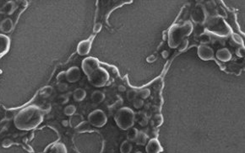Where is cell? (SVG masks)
<instances>
[{"label": "cell", "instance_id": "11", "mask_svg": "<svg viewBox=\"0 0 245 153\" xmlns=\"http://www.w3.org/2000/svg\"><path fill=\"white\" fill-rule=\"evenodd\" d=\"M90 48H91V41L85 40L78 44L77 52L80 56H86L90 53Z\"/></svg>", "mask_w": 245, "mask_h": 153}, {"label": "cell", "instance_id": "16", "mask_svg": "<svg viewBox=\"0 0 245 153\" xmlns=\"http://www.w3.org/2000/svg\"><path fill=\"white\" fill-rule=\"evenodd\" d=\"M90 99L93 103L95 104H99L101 103L102 102H103V100L105 99V94L102 91H94L92 94H91V96H90Z\"/></svg>", "mask_w": 245, "mask_h": 153}, {"label": "cell", "instance_id": "17", "mask_svg": "<svg viewBox=\"0 0 245 153\" xmlns=\"http://www.w3.org/2000/svg\"><path fill=\"white\" fill-rule=\"evenodd\" d=\"M135 121H137L141 126H146L148 124V116L144 112H138L135 114Z\"/></svg>", "mask_w": 245, "mask_h": 153}, {"label": "cell", "instance_id": "20", "mask_svg": "<svg viewBox=\"0 0 245 153\" xmlns=\"http://www.w3.org/2000/svg\"><path fill=\"white\" fill-rule=\"evenodd\" d=\"M49 153H67V149L64 144L63 143H56L51 146Z\"/></svg>", "mask_w": 245, "mask_h": 153}, {"label": "cell", "instance_id": "38", "mask_svg": "<svg viewBox=\"0 0 245 153\" xmlns=\"http://www.w3.org/2000/svg\"><path fill=\"white\" fill-rule=\"evenodd\" d=\"M6 14L4 11H0V23L2 21H4L6 19Z\"/></svg>", "mask_w": 245, "mask_h": 153}, {"label": "cell", "instance_id": "26", "mask_svg": "<svg viewBox=\"0 0 245 153\" xmlns=\"http://www.w3.org/2000/svg\"><path fill=\"white\" fill-rule=\"evenodd\" d=\"M199 41L201 43V45H207L210 42V35L206 33H202L199 37Z\"/></svg>", "mask_w": 245, "mask_h": 153}, {"label": "cell", "instance_id": "5", "mask_svg": "<svg viewBox=\"0 0 245 153\" xmlns=\"http://www.w3.org/2000/svg\"><path fill=\"white\" fill-rule=\"evenodd\" d=\"M88 122L90 125L97 128L103 127L107 122V116L102 109H96L90 112L88 115Z\"/></svg>", "mask_w": 245, "mask_h": 153}, {"label": "cell", "instance_id": "35", "mask_svg": "<svg viewBox=\"0 0 245 153\" xmlns=\"http://www.w3.org/2000/svg\"><path fill=\"white\" fill-rule=\"evenodd\" d=\"M156 58H157V56H156V54H153V55L149 56L148 57L146 58V61L149 62V63H152V62H154L156 61Z\"/></svg>", "mask_w": 245, "mask_h": 153}, {"label": "cell", "instance_id": "31", "mask_svg": "<svg viewBox=\"0 0 245 153\" xmlns=\"http://www.w3.org/2000/svg\"><path fill=\"white\" fill-rule=\"evenodd\" d=\"M69 100V97L67 94H62L59 97V101L61 104H65Z\"/></svg>", "mask_w": 245, "mask_h": 153}, {"label": "cell", "instance_id": "19", "mask_svg": "<svg viewBox=\"0 0 245 153\" xmlns=\"http://www.w3.org/2000/svg\"><path fill=\"white\" fill-rule=\"evenodd\" d=\"M86 97V92L83 88H77L73 92V98L75 101L80 102L83 101Z\"/></svg>", "mask_w": 245, "mask_h": 153}, {"label": "cell", "instance_id": "28", "mask_svg": "<svg viewBox=\"0 0 245 153\" xmlns=\"http://www.w3.org/2000/svg\"><path fill=\"white\" fill-rule=\"evenodd\" d=\"M126 96L129 101H132V102H133L136 98H138V93L135 92L134 90H132V89H131V90H129V91L127 92Z\"/></svg>", "mask_w": 245, "mask_h": 153}, {"label": "cell", "instance_id": "27", "mask_svg": "<svg viewBox=\"0 0 245 153\" xmlns=\"http://www.w3.org/2000/svg\"><path fill=\"white\" fill-rule=\"evenodd\" d=\"M150 95V90L149 88H144L138 93V97L141 98V99H147V98H149Z\"/></svg>", "mask_w": 245, "mask_h": 153}, {"label": "cell", "instance_id": "43", "mask_svg": "<svg viewBox=\"0 0 245 153\" xmlns=\"http://www.w3.org/2000/svg\"><path fill=\"white\" fill-rule=\"evenodd\" d=\"M135 153H142V152H140V151H139V152H135Z\"/></svg>", "mask_w": 245, "mask_h": 153}, {"label": "cell", "instance_id": "4", "mask_svg": "<svg viewBox=\"0 0 245 153\" xmlns=\"http://www.w3.org/2000/svg\"><path fill=\"white\" fill-rule=\"evenodd\" d=\"M89 82L96 87H102L109 80V74L102 67H98L87 76Z\"/></svg>", "mask_w": 245, "mask_h": 153}, {"label": "cell", "instance_id": "1", "mask_svg": "<svg viewBox=\"0 0 245 153\" xmlns=\"http://www.w3.org/2000/svg\"><path fill=\"white\" fill-rule=\"evenodd\" d=\"M43 121V111L37 106L30 105L21 109L14 119V124L18 130L31 131Z\"/></svg>", "mask_w": 245, "mask_h": 153}, {"label": "cell", "instance_id": "21", "mask_svg": "<svg viewBox=\"0 0 245 153\" xmlns=\"http://www.w3.org/2000/svg\"><path fill=\"white\" fill-rule=\"evenodd\" d=\"M133 150V146L130 141L124 140L120 146V152L121 153H130Z\"/></svg>", "mask_w": 245, "mask_h": 153}, {"label": "cell", "instance_id": "12", "mask_svg": "<svg viewBox=\"0 0 245 153\" xmlns=\"http://www.w3.org/2000/svg\"><path fill=\"white\" fill-rule=\"evenodd\" d=\"M215 57H216V58L218 59V60H220L221 61H224V62L230 61L232 57L231 51L227 48H225V47L221 48V49H219L218 51H216Z\"/></svg>", "mask_w": 245, "mask_h": 153}, {"label": "cell", "instance_id": "41", "mask_svg": "<svg viewBox=\"0 0 245 153\" xmlns=\"http://www.w3.org/2000/svg\"><path fill=\"white\" fill-rule=\"evenodd\" d=\"M11 144H12V142H11V140H8H8H5L3 142V146H4V147H7V146H10Z\"/></svg>", "mask_w": 245, "mask_h": 153}, {"label": "cell", "instance_id": "7", "mask_svg": "<svg viewBox=\"0 0 245 153\" xmlns=\"http://www.w3.org/2000/svg\"><path fill=\"white\" fill-rule=\"evenodd\" d=\"M100 67V62L98 59L92 57H88L82 61L81 68L83 73L86 76H88L90 73H91L94 70Z\"/></svg>", "mask_w": 245, "mask_h": 153}, {"label": "cell", "instance_id": "13", "mask_svg": "<svg viewBox=\"0 0 245 153\" xmlns=\"http://www.w3.org/2000/svg\"><path fill=\"white\" fill-rule=\"evenodd\" d=\"M10 41L9 38L3 34H0V56L4 55L9 49Z\"/></svg>", "mask_w": 245, "mask_h": 153}, {"label": "cell", "instance_id": "42", "mask_svg": "<svg viewBox=\"0 0 245 153\" xmlns=\"http://www.w3.org/2000/svg\"><path fill=\"white\" fill-rule=\"evenodd\" d=\"M62 124H63L64 127L69 126V120H68V119H64V120L62 121Z\"/></svg>", "mask_w": 245, "mask_h": 153}, {"label": "cell", "instance_id": "15", "mask_svg": "<svg viewBox=\"0 0 245 153\" xmlns=\"http://www.w3.org/2000/svg\"><path fill=\"white\" fill-rule=\"evenodd\" d=\"M69 120V126L72 128H77L80 124L84 122V117L80 114H74L72 116H70Z\"/></svg>", "mask_w": 245, "mask_h": 153}, {"label": "cell", "instance_id": "40", "mask_svg": "<svg viewBox=\"0 0 245 153\" xmlns=\"http://www.w3.org/2000/svg\"><path fill=\"white\" fill-rule=\"evenodd\" d=\"M162 58L164 59H167L168 57H169V52L167 51H162Z\"/></svg>", "mask_w": 245, "mask_h": 153}, {"label": "cell", "instance_id": "30", "mask_svg": "<svg viewBox=\"0 0 245 153\" xmlns=\"http://www.w3.org/2000/svg\"><path fill=\"white\" fill-rule=\"evenodd\" d=\"M57 87H58V89H59V92L64 93V92H66V91H67L68 86L67 83L61 82H59V83H58V86H57Z\"/></svg>", "mask_w": 245, "mask_h": 153}, {"label": "cell", "instance_id": "36", "mask_svg": "<svg viewBox=\"0 0 245 153\" xmlns=\"http://www.w3.org/2000/svg\"><path fill=\"white\" fill-rule=\"evenodd\" d=\"M57 78H58V81H59V82H60V81H61V80L66 79V78H65V72H62V73H60L58 75Z\"/></svg>", "mask_w": 245, "mask_h": 153}, {"label": "cell", "instance_id": "2", "mask_svg": "<svg viewBox=\"0 0 245 153\" xmlns=\"http://www.w3.org/2000/svg\"><path fill=\"white\" fill-rule=\"evenodd\" d=\"M193 30L191 22L186 21L180 24H173L168 32V45L171 48H178L181 42L189 36Z\"/></svg>", "mask_w": 245, "mask_h": 153}, {"label": "cell", "instance_id": "39", "mask_svg": "<svg viewBox=\"0 0 245 153\" xmlns=\"http://www.w3.org/2000/svg\"><path fill=\"white\" fill-rule=\"evenodd\" d=\"M118 90H119V92H120V93H124V92H126V87L125 86H124V85H119V87H118Z\"/></svg>", "mask_w": 245, "mask_h": 153}, {"label": "cell", "instance_id": "32", "mask_svg": "<svg viewBox=\"0 0 245 153\" xmlns=\"http://www.w3.org/2000/svg\"><path fill=\"white\" fill-rule=\"evenodd\" d=\"M188 45H189V40H188V39H184V40L181 42V44L178 45V49H179V51H184V49L187 48Z\"/></svg>", "mask_w": 245, "mask_h": 153}, {"label": "cell", "instance_id": "25", "mask_svg": "<svg viewBox=\"0 0 245 153\" xmlns=\"http://www.w3.org/2000/svg\"><path fill=\"white\" fill-rule=\"evenodd\" d=\"M64 113L67 116H72L73 115H74L76 113V107L74 105H73V104H69V105H68V106H66L64 108Z\"/></svg>", "mask_w": 245, "mask_h": 153}, {"label": "cell", "instance_id": "37", "mask_svg": "<svg viewBox=\"0 0 245 153\" xmlns=\"http://www.w3.org/2000/svg\"><path fill=\"white\" fill-rule=\"evenodd\" d=\"M8 1H5V0H0V9L1 10H3L4 8V7H5V5L7 4Z\"/></svg>", "mask_w": 245, "mask_h": 153}, {"label": "cell", "instance_id": "14", "mask_svg": "<svg viewBox=\"0 0 245 153\" xmlns=\"http://www.w3.org/2000/svg\"><path fill=\"white\" fill-rule=\"evenodd\" d=\"M13 28H14V23L9 18H6L4 21L0 23V30L4 33H10Z\"/></svg>", "mask_w": 245, "mask_h": 153}, {"label": "cell", "instance_id": "3", "mask_svg": "<svg viewBox=\"0 0 245 153\" xmlns=\"http://www.w3.org/2000/svg\"><path fill=\"white\" fill-rule=\"evenodd\" d=\"M114 120L121 130L128 131L135 123V113L128 107L120 108L114 115Z\"/></svg>", "mask_w": 245, "mask_h": 153}, {"label": "cell", "instance_id": "9", "mask_svg": "<svg viewBox=\"0 0 245 153\" xmlns=\"http://www.w3.org/2000/svg\"><path fill=\"white\" fill-rule=\"evenodd\" d=\"M81 72L80 67L78 66H72L68 68L65 72V78L68 82H76L80 79Z\"/></svg>", "mask_w": 245, "mask_h": 153}, {"label": "cell", "instance_id": "29", "mask_svg": "<svg viewBox=\"0 0 245 153\" xmlns=\"http://www.w3.org/2000/svg\"><path fill=\"white\" fill-rule=\"evenodd\" d=\"M133 105H134V107L135 109H140L143 107V105H144V101H143V99H141V98L138 97V98H136L134 101H133Z\"/></svg>", "mask_w": 245, "mask_h": 153}, {"label": "cell", "instance_id": "22", "mask_svg": "<svg viewBox=\"0 0 245 153\" xmlns=\"http://www.w3.org/2000/svg\"><path fill=\"white\" fill-rule=\"evenodd\" d=\"M138 133H139L138 129H136L134 127H131L130 129L128 130V132H127V140L129 141H134Z\"/></svg>", "mask_w": 245, "mask_h": 153}, {"label": "cell", "instance_id": "8", "mask_svg": "<svg viewBox=\"0 0 245 153\" xmlns=\"http://www.w3.org/2000/svg\"><path fill=\"white\" fill-rule=\"evenodd\" d=\"M198 56L203 61L212 60L215 57L214 50L207 45H201L198 46Z\"/></svg>", "mask_w": 245, "mask_h": 153}, {"label": "cell", "instance_id": "33", "mask_svg": "<svg viewBox=\"0 0 245 153\" xmlns=\"http://www.w3.org/2000/svg\"><path fill=\"white\" fill-rule=\"evenodd\" d=\"M102 29V23H96L93 28V32L94 33H99Z\"/></svg>", "mask_w": 245, "mask_h": 153}, {"label": "cell", "instance_id": "34", "mask_svg": "<svg viewBox=\"0 0 245 153\" xmlns=\"http://www.w3.org/2000/svg\"><path fill=\"white\" fill-rule=\"evenodd\" d=\"M236 54L239 57H243L244 56V46H240L236 50Z\"/></svg>", "mask_w": 245, "mask_h": 153}, {"label": "cell", "instance_id": "23", "mask_svg": "<svg viewBox=\"0 0 245 153\" xmlns=\"http://www.w3.org/2000/svg\"><path fill=\"white\" fill-rule=\"evenodd\" d=\"M15 8H16V5L13 1H8L7 4L5 5V7L3 10L6 15H12L15 10Z\"/></svg>", "mask_w": 245, "mask_h": 153}, {"label": "cell", "instance_id": "10", "mask_svg": "<svg viewBox=\"0 0 245 153\" xmlns=\"http://www.w3.org/2000/svg\"><path fill=\"white\" fill-rule=\"evenodd\" d=\"M145 151L146 153H159L162 152V148L156 139H151L146 144Z\"/></svg>", "mask_w": 245, "mask_h": 153}, {"label": "cell", "instance_id": "6", "mask_svg": "<svg viewBox=\"0 0 245 153\" xmlns=\"http://www.w3.org/2000/svg\"><path fill=\"white\" fill-rule=\"evenodd\" d=\"M191 20L195 24H202L206 20V10L202 4H196L190 14Z\"/></svg>", "mask_w": 245, "mask_h": 153}, {"label": "cell", "instance_id": "18", "mask_svg": "<svg viewBox=\"0 0 245 153\" xmlns=\"http://www.w3.org/2000/svg\"><path fill=\"white\" fill-rule=\"evenodd\" d=\"M134 141L139 146H145L148 142V136L145 132H143V131H139V133H138L136 138L134 140Z\"/></svg>", "mask_w": 245, "mask_h": 153}, {"label": "cell", "instance_id": "24", "mask_svg": "<svg viewBox=\"0 0 245 153\" xmlns=\"http://www.w3.org/2000/svg\"><path fill=\"white\" fill-rule=\"evenodd\" d=\"M52 91H53V88L51 86H46V87H42L40 91V96L42 98H44V99H47L48 97H50L51 94H52Z\"/></svg>", "mask_w": 245, "mask_h": 153}]
</instances>
